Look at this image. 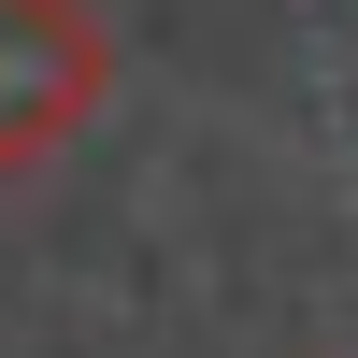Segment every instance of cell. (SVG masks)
Segmentation results:
<instances>
[{
  "label": "cell",
  "mask_w": 358,
  "mask_h": 358,
  "mask_svg": "<svg viewBox=\"0 0 358 358\" xmlns=\"http://www.w3.org/2000/svg\"><path fill=\"white\" fill-rule=\"evenodd\" d=\"M101 101H115L101 0H0V172H43Z\"/></svg>",
  "instance_id": "6da1fadb"
}]
</instances>
